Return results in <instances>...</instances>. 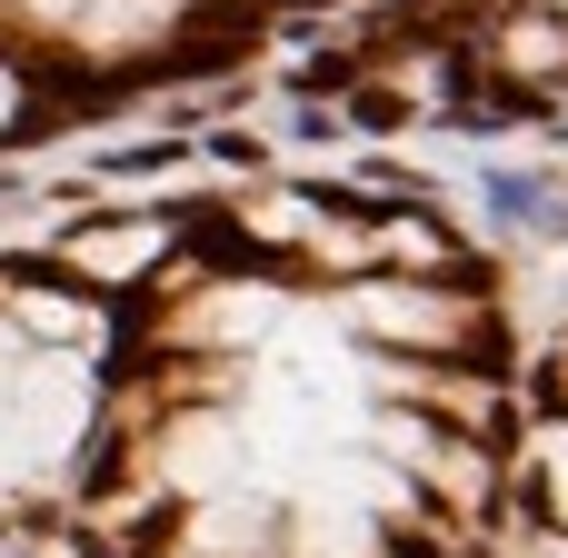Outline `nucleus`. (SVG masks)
Returning a JSON list of instances; mask_svg holds the SVG:
<instances>
[{
    "label": "nucleus",
    "instance_id": "obj_1",
    "mask_svg": "<svg viewBox=\"0 0 568 558\" xmlns=\"http://www.w3.org/2000/svg\"><path fill=\"white\" fill-rule=\"evenodd\" d=\"M160 260H170V220H90V230L60 240V270L90 280V290H130V280H150Z\"/></svg>",
    "mask_w": 568,
    "mask_h": 558
},
{
    "label": "nucleus",
    "instance_id": "obj_2",
    "mask_svg": "<svg viewBox=\"0 0 568 558\" xmlns=\"http://www.w3.org/2000/svg\"><path fill=\"white\" fill-rule=\"evenodd\" d=\"M190 20V0H90L80 10V50H150Z\"/></svg>",
    "mask_w": 568,
    "mask_h": 558
},
{
    "label": "nucleus",
    "instance_id": "obj_4",
    "mask_svg": "<svg viewBox=\"0 0 568 558\" xmlns=\"http://www.w3.org/2000/svg\"><path fill=\"white\" fill-rule=\"evenodd\" d=\"M80 10H90V0H20L30 30H80Z\"/></svg>",
    "mask_w": 568,
    "mask_h": 558
},
{
    "label": "nucleus",
    "instance_id": "obj_3",
    "mask_svg": "<svg viewBox=\"0 0 568 558\" xmlns=\"http://www.w3.org/2000/svg\"><path fill=\"white\" fill-rule=\"evenodd\" d=\"M509 558H568V529H549V519H519Z\"/></svg>",
    "mask_w": 568,
    "mask_h": 558
}]
</instances>
